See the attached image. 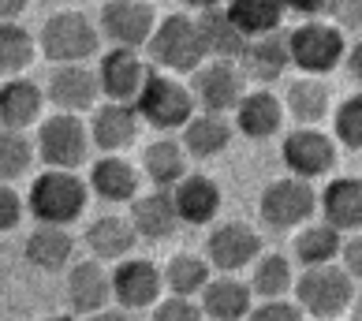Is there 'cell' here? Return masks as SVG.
Returning a JSON list of instances; mask_svg holds the SVG:
<instances>
[{"mask_svg": "<svg viewBox=\"0 0 362 321\" xmlns=\"http://www.w3.org/2000/svg\"><path fill=\"white\" fill-rule=\"evenodd\" d=\"M347 314H351V321H362V291L355 296V303H351V310H347Z\"/></svg>", "mask_w": 362, "mask_h": 321, "instance_id": "49", "label": "cell"}, {"mask_svg": "<svg viewBox=\"0 0 362 321\" xmlns=\"http://www.w3.org/2000/svg\"><path fill=\"white\" fill-rule=\"evenodd\" d=\"M321 221L332 224L337 232H362V180L358 176H337L317 202Z\"/></svg>", "mask_w": 362, "mask_h": 321, "instance_id": "18", "label": "cell"}, {"mask_svg": "<svg viewBox=\"0 0 362 321\" xmlns=\"http://www.w3.org/2000/svg\"><path fill=\"white\" fill-rule=\"evenodd\" d=\"M284 8L303 19H321L329 11V0H284Z\"/></svg>", "mask_w": 362, "mask_h": 321, "instance_id": "44", "label": "cell"}, {"mask_svg": "<svg viewBox=\"0 0 362 321\" xmlns=\"http://www.w3.org/2000/svg\"><path fill=\"white\" fill-rule=\"evenodd\" d=\"M340 258H344V269L351 273L355 280H362V232H355L351 239H344Z\"/></svg>", "mask_w": 362, "mask_h": 321, "instance_id": "43", "label": "cell"}, {"mask_svg": "<svg viewBox=\"0 0 362 321\" xmlns=\"http://www.w3.org/2000/svg\"><path fill=\"white\" fill-rule=\"evenodd\" d=\"M90 321H135V317H131V310H124V306H119V310H109V306H105V310L90 314Z\"/></svg>", "mask_w": 362, "mask_h": 321, "instance_id": "46", "label": "cell"}, {"mask_svg": "<svg viewBox=\"0 0 362 321\" xmlns=\"http://www.w3.org/2000/svg\"><path fill=\"white\" fill-rule=\"evenodd\" d=\"M332 131H337V142L340 146H347V150H362V90L337 105Z\"/></svg>", "mask_w": 362, "mask_h": 321, "instance_id": "38", "label": "cell"}, {"mask_svg": "<svg viewBox=\"0 0 362 321\" xmlns=\"http://www.w3.org/2000/svg\"><path fill=\"white\" fill-rule=\"evenodd\" d=\"M131 224H135L139 239H168L176 235V228L183 224L180 217V206H176V194L168 187H157L150 194H139L131 202Z\"/></svg>", "mask_w": 362, "mask_h": 321, "instance_id": "17", "label": "cell"}, {"mask_svg": "<svg viewBox=\"0 0 362 321\" xmlns=\"http://www.w3.org/2000/svg\"><path fill=\"white\" fill-rule=\"evenodd\" d=\"M23 209H30V206H23V198H19L16 191H11V187L4 183V191H0V228H4V232L19 228Z\"/></svg>", "mask_w": 362, "mask_h": 321, "instance_id": "42", "label": "cell"}, {"mask_svg": "<svg viewBox=\"0 0 362 321\" xmlns=\"http://www.w3.org/2000/svg\"><path fill=\"white\" fill-rule=\"evenodd\" d=\"M206 258L221 273H239L262 258V235L243 221H224L206 239Z\"/></svg>", "mask_w": 362, "mask_h": 321, "instance_id": "11", "label": "cell"}, {"mask_svg": "<svg viewBox=\"0 0 362 321\" xmlns=\"http://www.w3.org/2000/svg\"><path fill=\"white\" fill-rule=\"evenodd\" d=\"M34 52H37L34 34L16 19H4V26H0V68H4V75L16 78L23 68H30Z\"/></svg>", "mask_w": 362, "mask_h": 321, "instance_id": "36", "label": "cell"}, {"mask_svg": "<svg viewBox=\"0 0 362 321\" xmlns=\"http://www.w3.org/2000/svg\"><path fill=\"white\" fill-rule=\"evenodd\" d=\"M101 34L119 49H142L150 45V37L157 30V16L146 0H109L98 16Z\"/></svg>", "mask_w": 362, "mask_h": 321, "instance_id": "10", "label": "cell"}, {"mask_svg": "<svg viewBox=\"0 0 362 321\" xmlns=\"http://www.w3.org/2000/svg\"><path fill=\"white\" fill-rule=\"evenodd\" d=\"M150 64L139 57V49H119L112 45L109 52H101L98 60V78H101V93L109 101H124L135 105L139 93L150 83Z\"/></svg>", "mask_w": 362, "mask_h": 321, "instance_id": "9", "label": "cell"}, {"mask_svg": "<svg viewBox=\"0 0 362 321\" xmlns=\"http://www.w3.org/2000/svg\"><path fill=\"white\" fill-rule=\"evenodd\" d=\"M30 165H34V142L23 139V131H4V139H0V176H4V183L19 180Z\"/></svg>", "mask_w": 362, "mask_h": 321, "instance_id": "37", "label": "cell"}, {"mask_svg": "<svg viewBox=\"0 0 362 321\" xmlns=\"http://www.w3.org/2000/svg\"><path fill=\"white\" fill-rule=\"evenodd\" d=\"M49 101L57 105V112H86L93 109V101H98L101 93V78L98 71H90L86 64H60L57 71L49 78Z\"/></svg>", "mask_w": 362, "mask_h": 321, "instance_id": "15", "label": "cell"}, {"mask_svg": "<svg viewBox=\"0 0 362 321\" xmlns=\"http://www.w3.org/2000/svg\"><path fill=\"white\" fill-rule=\"evenodd\" d=\"M325 19L337 23L340 30H358L362 26V0H329Z\"/></svg>", "mask_w": 362, "mask_h": 321, "instance_id": "41", "label": "cell"}, {"mask_svg": "<svg viewBox=\"0 0 362 321\" xmlns=\"http://www.w3.org/2000/svg\"><path fill=\"white\" fill-rule=\"evenodd\" d=\"M247 321H306V310L295 299H262Z\"/></svg>", "mask_w": 362, "mask_h": 321, "instance_id": "40", "label": "cell"}, {"mask_svg": "<svg viewBox=\"0 0 362 321\" xmlns=\"http://www.w3.org/2000/svg\"><path fill=\"white\" fill-rule=\"evenodd\" d=\"M98 34L101 26H93L83 11H57L42 26V52L52 64H83L98 52Z\"/></svg>", "mask_w": 362, "mask_h": 321, "instance_id": "7", "label": "cell"}, {"mask_svg": "<svg viewBox=\"0 0 362 321\" xmlns=\"http://www.w3.org/2000/svg\"><path fill=\"white\" fill-rule=\"evenodd\" d=\"M284 101L276 98V93L269 90H250L243 93V101H239V109H235V131L239 135H247L254 142H262V139H273L280 124H284Z\"/></svg>", "mask_w": 362, "mask_h": 321, "instance_id": "21", "label": "cell"}, {"mask_svg": "<svg viewBox=\"0 0 362 321\" xmlns=\"http://www.w3.org/2000/svg\"><path fill=\"white\" fill-rule=\"evenodd\" d=\"M90 187L98 198H105V202H135L139 198V172L131 168L124 157L105 153L101 160H93V168H90Z\"/></svg>", "mask_w": 362, "mask_h": 321, "instance_id": "29", "label": "cell"}, {"mask_svg": "<svg viewBox=\"0 0 362 321\" xmlns=\"http://www.w3.org/2000/svg\"><path fill=\"white\" fill-rule=\"evenodd\" d=\"M146 49H150V60L160 64L165 71H198L209 60L202 34H198V19L180 16V11L157 23V30H153Z\"/></svg>", "mask_w": 362, "mask_h": 321, "instance_id": "4", "label": "cell"}, {"mask_svg": "<svg viewBox=\"0 0 362 321\" xmlns=\"http://www.w3.org/2000/svg\"><path fill=\"white\" fill-rule=\"evenodd\" d=\"M206 310H202V303H194V299H183V296H168V299H160L153 306V314L150 321H202Z\"/></svg>", "mask_w": 362, "mask_h": 321, "instance_id": "39", "label": "cell"}, {"mask_svg": "<svg viewBox=\"0 0 362 321\" xmlns=\"http://www.w3.org/2000/svg\"><path fill=\"white\" fill-rule=\"evenodd\" d=\"M90 198V187L68 168H45L42 176L30 183V194H26V206L37 217V224H64L68 228L71 221L83 217Z\"/></svg>", "mask_w": 362, "mask_h": 321, "instance_id": "2", "label": "cell"}, {"mask_svg": "<svg viewBox=\"0 0 362 321\" xmlns=\"http://www.w3.org/2000/svg\"><path fill=\"white\" fill-rule=\"evenodd\" d=\"M243 78L258 86H273L280 75L291 68V49H288V34H262V37H250L243 57L235 60Z\"/></svg>", "mask_w": 362, "mask_h": 321, "instance_id": "16", "label": "cell"}, {"mask_svg": "<svg viewBox=\"0 0 362 321\" xmlns=\"http://www.w3.org/2000/svg\"><path fill=\"white\" fill-rule=\"evenodd\" d=\"M172 194H176L180 217L187 224H209L221 209V187L217 180L202 176V172H187V180L172 187Z\"/></svg>", "mask_w": 362, "mask_h": 321, "instance_id": "26", "label": "cell"}, {"mask_svg": "<svg viewBox=\"0 0 362 321\" xmlns=\"http://www.w3.org/2000/svg\"><path fill=\"white\" fill-rule=\"evenodd\" d=\"M142 172L153 180V187H176L180 180H187V150L183 142H172V139H157L146 146L142 153Z\"/></svg>", "mask_w": 362, "mask_h": 321, "instance_id": "32", "label": "cell"}, {"mask_svg": "<svg viewBox=\"0 0 362 321\" xmlns=\"http://www.w3.org/2000/svg\"><path fill=\"white\" fill-rule=\"evenodd\" d=\"M344 64H347V71H351V78L362 86V37H358L351 49H347V60Z\"/></svg>", "mask_w": 362, "mask_h": 321, "instance_id": "45", "label": "cell"}, {"mask_svg": "<svg viewBox=\"0 0 362 321\" xmlns=\"http://www.w3.org/2000/svg\"><path fill=\"white\" fill-rule=\"evenodd\" d=\"M112 299V273L101 269L98 258L71 265L68 273V306L71 314H98Z\"/></svg>", "mask_w": 362, "mask_h": 321, "instance_id": "20", "label": "cell"}, {"mask_svg": "<svg viewBox=\"0 0 362 321\" xmlns=\"http://www.w3.org/2000/svg\"><path fill=\"white\" fill-rule=\"evenodd\" d=\"M90 142H93L90 127L75 112H57L37 127V157H42L49 168L75 172L86 160Z\"/></svg>", "mask_w": 362, "mask_h": 321, "instance_id": "8", "label": "cell"}, {"mask_svg": "<svg viewBox=\"0 0 362 321\" xmlns=\"http://www.w3.org/2000/svg\"><path fill=\"white\" fill-rule=\"evenodd\" d=\"M194 105H198L194 90H187L180 78H172V75L153 71L146 90L139 93L135 109L142 116V124H150L157 131H176V127H187L198 116Z\"/></svg>", "mask_w": 362, "mask_h": 321, "instance_id": "6", "label": "cell"}, {"mask_svg": "<svg viewBox=\"0 0 362 321\" xmlns=\"http://www.w3.org/2000/svg\"><path fill=\"white\" fill-rule=\"evenodd\" d=\"M284 109H288V116L299 127H317L321 119L332 112V93H329V86L321 83L317 75H303V78H295V83L288 86Z\"/></svg>", "mask_w": 362, "mask_h": 321, "instance_id": "28", "label": "cell"}, {"mask_svg": "<svg viewBox=\"0 0 362 321\" xmlns=\"http://www.w3.org/2000/svg\"><path fill=\"white\" fill-rule=\"evenodd\" d=\"M194 98L202 112H235L243 101V71L235 60H206L194 71Z\"/></svg>", "mask_w": 362, "mask_h": 321, "instance_id": "13", "label": "cell"}, {"mask_svg": "<svg viewBox=\"0 0 362 321\" xmlns=\"http://www.w3.org/2000/svg\"><path fill=\"white\" fill-rule=\"evenodd\" d=\"M139 127H142V116L135 105H124V101H109V105H98L90 119V135L98 142V150L105 153H116L131 146L139 139Z\"/></svg>", "mask_w": 362, "mask_h": 321, "instance_id": "19", "label": "cell"}, {"mask_svg": "<svg viewBox=\"0 0 362 321\" xmlns=\"http://www.w3.org/2000/svg\"><path fill=\"white\" fill-rule=\"evenodd\" d=\"M317 202H321V194H314L310 180L284 176V180L265 183V191L258 198V213H262L265 228L295 232V228H303V224L317 213Z\"/></svg>", "mask_w": 362, "mask_h": 321, "instance_id": "5", "label": "cell"}, {"mask_svg": "<svg viewBox=\"0 0 362 321\" xmlns=\"http://www.w3.org/2000/svg\"><path fill=\"white\" fill-rule=\"evenodd\" d=\"M235 124H228V116L221 112H198L191 124L183 127V150L191 157H217L232 146Z\"/></svg>", "mask_w": 362, "mask_h": 321, "instance_id": "30", "label": "cell"}, {"mask_svg": "<svg viewBox=\"0 0 362 321\" xmlns=\"http://www.w3.org/2000/svg\"><path fill=\"white\" fill-rule=\"evenodd\" d=\"M75 254V239L64 224H37L23 243V258L42 273H57L71 262Z\"/></svg>", "mask_w": 362, "mask_h": 321, "instance_id": "24", "label": "cell"}, {"mask_svg": "<svg viewBox=\"0 0 362 321\" xmlns=\"http://www.w3.org/2000/svg\"><path fill=\"white\" fill-rule=\"evenodd\" d=\"M209 258H198V254H176L168 265H165V288L172 296H183V299H194L202 296L206 284H209Z\"/></svg>", "mask_w": 362, "mask_h": 321, "instance_id": "34", "label": "cell"}, {"mask_svg": "<svg viewBox=\"0 0 362 321\" xmlns=\"http://www.w3.org/2000/svg\"><path fill=\"white\" fill-rule=\"evenodd\" d=\"M254 291L250 284H243V280H235L232 273H224L217 280H209L206 291L198 296V303H202V310L209 321H247L250 310H254Z\"/></svg>", "mask_w": 362, "mask_h": 321, "instance_id": "23", "label": "cell"}, {"mask_svg": "<svg viewBox=\"0 0 362 321\" xmlns=\"http://www.w3.org/2000/svg\"><path fill=\"white\" fill-rule=\"evenodd\" d=\"M355 276L344 265H314L295 276V303L306 310V317L317 321H340L355 303Z\"/></svg>", "mask_w": 362, "mask_h": 321, "instance_id": "1", "label": "cell"}, {"mask_svg": "<svg viewBox=\"0 0 362 321\" xmlns=\"http://www.w3.org/2000/svg\"><path fill=\"white\" fill-rule=\"evenodd\" d=\"M26 8V0H0V11H4V19H19Z\"/></svg>", "mask_w": 362, "mask_h": 321, "instance_id": "47", "label": "cell"}, {"mask_svg": "<svg viewBox=\"0 0 362 321\" xmlns=\"http://www.w3.org/2000/svg\"><path fill=\"white\" fill-rule=\"evenodd\" d=\"M135 243H139V232L124 217H98L86 228V247L98 262H124L131 258Z\"/></svg>", "mask_w": 362, "mask_h": 321, "instance_id": "27", "label": "cell"}, {"mask_svg": "<svg viewBox=\"0 0 362 321\" xmlns=\"http://www.w3.org/2000/svg\"><path fill=\"white\" fill-rule=\"evenodd\" d=\"M280 157H284L291 176H299V180L329 176L332 165H337V139H329L325 131H317V127H299L284 139Z\"/></svg>", "mask_w": 362, "mask_h": 321, "instance_id": "12", "label": "cell"}, {"mask_svg": "<svg viewBox=\"0 0 362 321\" xmlns=\"http://www.w3.org/2000/svg\"><path fill=\"white\" fill-rule=\"evenodd\" d=\"M198 34H202L206 57L209 60H239L250 37L235 26V19L228 16V8H209L198 16Z\"/></svg>", "mask_w": 362, "mask_h": 321, "instance_id": "25", "label": "cell"}, {"mask_svg": "<svg viewBox=\"0 0 362 321\" xmlns=\"http://www.w3.org/2000/svg\"><path fill=\"white\" fill-rule=\"evenodd\" d=\"M288 49H291V68L306 75L332 71L337 64L347 60L344 30L329 19H303L295 30H288Z\"/></svg>", "mask_w": 362, "mask_h": 321, "instance_id": "3", "label": "cell"}, {"mask_svg": "<svg viewBox=\"0 0 362 321\" xmlns=\"http://www.w3.org/2000/svg\"><path fill=\"white\" fill-rule=\"evenodd\" d=\"M187 8H198V11H209V8H224L228 0H183Z\"/></svg>", "mask_w": 362, "mask_h": 321, "instance_id": "48", "label": "cell"}, {"mask_svg": "<svg viewBox=\"0 0 362 321\" xmlns=\"http://www.w3.org/2000/svg\"><path fill=\"white\" fill-rule=\"evenodd\" d=\"M49 101V93L30 83V78H4V90H0V124L4 131H26L30 124H37Z\"/></svg>", "mask_w": 362, "mask_h": 321, "instance_id": "22", "label": "cell"}, {"mask_svg": "<svg viewBox=\"0 0 362 321\" xmlns=\"http://www.w3.org/2000/svg\"><path fill=\"white\" fill-rule=\"evenodd\" d=\"M250 291L262 299H284L288 291H295V273H291V262L284 254H262L254 262V273H250Z\"/></svg>", "mask_w": 362, "mask_h": 321, "instance_id": "35", "label": "cell"}, {"mask_svg": "<svg viewBox=\"0 0 362 321\" xmlns=\"http://www.w3.org/2000/svg\"><path fill=\"white\" fill-rule=\"evenodd\" d=\"M160 288H165V269H157L146 258H124L112 269V299L124 310H146V306L160 303Z\"/></svg>", "mask_w": 362, "mask_h": 321, "instance_id": "14", "label": "cell"}, {"mask_svg": "<svg viewBox=\"0 0 362 321\" xmlns=\"http://www.w3.org/2000/svg\"><path fill=\"white\" fill-rule=\"evenodd\" d=\"M295 258L303 262V269H314V265H332L344 250V232H337L332 224H303L299 235H295Z\"/></svg>", "mask_w": 362, "mask_h": 321, "instance_id": "31", "label": "cell"}, {"mask_svg": "<svg viewBox=\"0 0 362 321\" xmlns=\"http://www.w3.org/2000/svg\"><path fill=\"white\" fill-rule=\"evenodd\" d=\"M42 321H78L75 314H52V317H42Z\"/></svg>", "mask_w": 362, "mask_h": 321, "instance_id": "50", "label": "cell"}, {"mask_svg": "<svg viewBox=\"0 0 362 321\" xmlns=\"http://www.w3.org/2000/svg\"><path fill=\"white\" fill-rule=\"evenodd\" d=\"M228 16L235 19V26L247 37H262V34H276L284 23L288 8L284 0H228Z\"/></svg>", "mask_w": 362, "mask_h": 321, "instance_id": "33", "label": "cell"}]
</instances>
